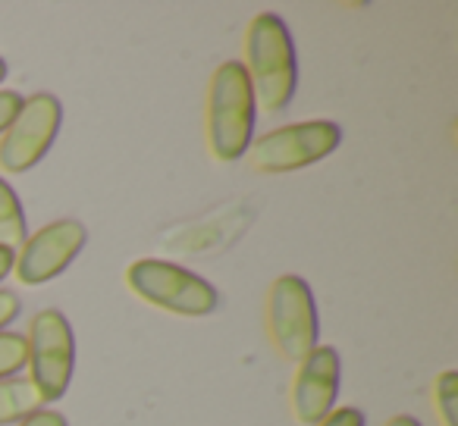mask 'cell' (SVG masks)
<instances>
[{
	"mask_svg": "<svg viewBox=\"0 0 458 426\" xmlns=\"http://www.w3.org/2000/svg\"><path fill=\"white\" fill-rule=\"evenodd\" d=\"M22 101H26V97H22L20 91H13V88L0 91V135L7 132L10 122L16 120V113L22 110Z\"/></svg>",
	"mask_w": 458,
	"mask_h": 426,
	"instance_id": "14",
	"label": "cell"
},
{
	"mask_svg": "<svg viewBox=\"0 0 458 426\" xmlns=\"http://www.w3.org/2000/svg\"><path fill=\"white\" fill-rule=\"evenodd\" d=\"M26 367V336L0 332V380H10Z\"/></svg>",
	"mask_w": 458,
	"mask_h": 426,
	"instance_id": "13",
	"label": "cell"
},
{
	"mask_svg": "<svg viewBox=\"0 0 458 426\" xmlns=\"http://www.w3.org/2000/svg\"><path fill=\"white\" fill-rule=\"evenodd\" d=\"M126 286L151 307L176 313V317H208L220 305L214 282L179 267V263L157 261V257H141V261L129 263Z\"/></svg>",
	"mask_w": 458,
	"mask_h": 426,
	"instance_id": "3",
	"label": "cell"
},
{
	"mask_svg": "<svg viewBox=\"0 0 458 426\" xmlns=\"http://www.w3.org/2000/svg\"><path fill=\"white\" fill-rule=\"evenodd\" d=\"M339 395V355L330 345H318L311 355H305L295 370L289 405L293 417L301 426H318L333 411Z\"/></svg>",
	"mask_w": 458,
	"mask_h": 426,
	"instance_id": "9",
	"label": "cell"
},
{
	"mask_svg": "<svg viewBox=\"0 0 458 426\" xmlns=\"http://www.w3.org/2000/svg\"><path fill=\"white\" fill-rule=\"evenodd\" d=\"M430 398H433V411L439 413L443 426H458V373L455 370H443V373L433 380Z\"/></svg>",
	"mask_w": 458,
	"mask_h": 426,
	"instance_id": "12",
	"label": "cell"
},
{
	"mask_svg": "<svg viewBox=\"0 0 458 426\" xmlns=\"http://www.w3.org/2000/svg\"><path fill=\"white\" fill-rule=\"evenodd\" d=\"M258 104L249 72L239 60H226L214 70L208 85V147L220 163H236L255 141Z\"/></svg>",
	"mask_w": 458,
	"mask_h": 426,
	"instance_id": "2",
	"label": "cell"
},
{
	"mask_svg": "<svg viewBox=\"0 0 458 426\" xmlns=\"http://www.w3.org/2000/svg\"><path fill=\"white\" fill-rule=\"evenodd\" d=\"M29 382L45 405H54L66 395L76 370V336L72 326L57 307H45L32 317L26 338Z\"/></svg>",
	"mask_w": 458,
	"mask_h": 426,
	"instance_id": "4",
	"label": "cell"
},
{
	"mask_svg": "<svg viewBox=\"0 0 458 426\" xmlns=\"http://www.w3.org/2000/svg\"><path fill=\"white\" fill-rule=\"evenodd\" d=\"M339 145H343V129L336 122L308 120V122H293V126L274 129V132L251 141L245 160H249V166L255 172L276 176V172H295L311 163H320Z\"/></svg>",
	"mask_w": 458,
	"mask_h": 426,
	"instance_id": "5",
	"label": "cell"
},
{
	"mask_svg": "<svg viewBox=\"0 0 458 426\" xmlns=\"http://www.w3.org/2000/svg\"><path fill=\"white\" fill-rule=\"evenodd\" d=\"M386 426H420L414 417H408V413H395L393 420H386Z\"/></svg>",
	"mask_w": 458,
	"mask_h": 426,
	"instance_id": "19",
	"label": "cell"
},
{
	"mask_svg": "<svg viewBox=\"0 0 458 426\" xmlns=\"http://www.w3.org/2000/svg\"><path fill=\"white\" fill-rule=\"evenodd\" d=\"M13 263H16V255L10 248H0V282L7 280L13 273Z\"/></svg>",
	"mask_w": 458,
	"mask_h": 426,
	"instance_id": "18",
	"label": "cell"
},
{
	"mask_svg": "<svg viewBox=\"0 0 458 426\" xmlns=\"http://www.w3.org/2000/svg\"><path fill=\"white\" fill-rule=\"evenodd\" d=\"M64 122V107L54 95L38 91L26 97L10 129L0 135V170L10 176L29 172L45 160Z\"/></svg>",
	"mask_w": 458,
	"mask_h": 426,
	"instance_id": "7",
	"label": "cell"
},
{
	"mask_svg": "<svg viewBox=\"0 0 458 426\" xmlns=\"http://www.w3.org/2000/svg\"><path fill=\"white\" fill-rule=\"evenodd\" d=\"M318 426H364V413L358 407H333Z\"/></svg>",
	"mask_w": 458,
	"mask_h": 426,
	"instance_id": "15",
	"label": "cell"
},
{
	"mask_svg": "<svg viewBox=\"0 0 458 426\" xmlns=\"http://www.w3.org/2000/svg\"><path fill=\"white\" fill-rule=\"evenodd\" d=\"M89 232L79 220H54L26 238L16 255L13 273L22 286H45L57 280L79 255H82Z\"/></svg>",
	"mask_w": 458,
	"mask_h": 426,
	"instance_id": "8",
	"label": "cell"
},
{
	"mask_svg": "<svg viewBox=\"0 0 458 426\" xmlns=\"http://www.w3.org/2000/svg\"><path fill=\"white\" fill-rule=\"evenodd\" d=\"M41 407H45V401H41V395L35 392L29 376L0 380V426L22 423V420L32 417V413L41 411Z\"/></svg>",
	"mask_w": 458,
	"mask_h": 426,
	"instance_id": "10",
	"label": "cell"
},
{
	"mask_svg": "<svg viewBox=\"0 0 458 426\" xmlns=\"http://www.w3.org/2000/svg\"><path fill=\"white\" fill-rule=\"evenodd\" d=\"M20 311H22L20 295L7 292V288H0V332L7 330V326L13 323L16 317H20Z\"/></svg>",
	"mask_w": 458,
	"mask_h": 426,
	"instance_id": "16",
	"label": "cell"
},
{
	"mask_svg": "<svg viewBox=\"0 0 458 426\" xmlns=\"http://www.w3.org/2000/svg\"><path fill=\"white\" fill-rule=\"evenodd\" d=\"M267 336L283 361L299 363L318 348V307L301 276H280L267 292Z\"/></svg>",
	"mask_w": 458,
	"mask_h": 426,
	"instance_id": "6",
	"label": "cell"
},
{
	"mask_svg": "<svg viewBox=\"0 0 458 426\" xmlns=\"http://www.w3.org/2000/svg\"><path fill=\"white\" fill-rule=\"evenodd\" d=\"M29 238L26 210H22L20 197H16L13 185L0 176V248H22Z\"/></svg>",
	"mask_w": 458,
	"mask_h": 426,
	"instance_id": "11",
	"label": "cell"
},
{
	"mask_svg": "<svg viewBox=\"0 0 458 426\" xmlns=\"http://www.w3.org/2000/svg\"><path fill=\"white\" fill-rule=\"evenodd\" d=\"M7 72H10V66H7V60L0 57V85H4V79H7Z\"/></svg>",
	"mask_w": 458,
	"mask_h": 426,
	"instance_id": "20",
	"label": "cell"
},
{
	"mask_svg": "<svg viewBox=\"0 0 458 426\" xmlns=\"http://www.w3.org/2000/svg\"><path fill=\"white\" fill-rule=\"evenodd\" d=\"M20 426H70L66 423V417L60 411H51V407H41V411H35L32 417H26Z\"/></svg>",
	"mask_w": 458,
	"mask_h": 426,
	"instance_id": "17",
	"label": "cell"
},
{
	"mask_svg": "<svg viewBox=\"0 0 458 426\" xmlns=\"http://www.w3.org/2000/svg\"><path fill=\"white\" fill-rule=\"evenodd\" d=\"M242 66L249 72L258 110L267 116L283 113L295 97V85H299L295 45L283 16L261 13L249 22Z\"/></svg>",
	"mask_w": 458,
	"mask_h": 426,
	"instance_id": "1",
	"label": "cell"
}]
</instances>
